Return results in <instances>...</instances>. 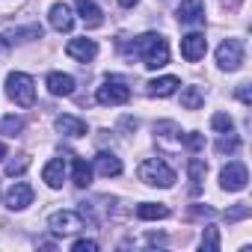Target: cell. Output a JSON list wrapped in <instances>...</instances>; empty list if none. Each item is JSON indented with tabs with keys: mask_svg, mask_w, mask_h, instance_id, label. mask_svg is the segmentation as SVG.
Segmentation results:
<instances>
[{
	"mask_svg": "<svg viewBox=\"0 0 252 252\" xmlns=\"http://www.w3.org/2000/svg\"><path fill=\"white\" fill-rule=\"evenodd\" d=\"M57 131L63 134V137H71V140H77V137H86V122L83 119H77V116H57Z\"/></svg>",
	"mask_w": 252,
	"mask_h": 252,
	"instance_id": "16",
	"label": "cell"
},
{
	"mask_svg": "<svg viewBox=\"0 0 252 252\" xmlns=\"http://www.w3.org/2000/svg\"><path fill=\"white\" fill-rule=\"evenodd\" d=\"M205 51H208V39L202 33H190V36L181 39V57L187 63H199L205 57Z\"/></svg>",
	"mask_w": 252,
	"mask_h": 252,
	"instance_id": "9",
	"label": "cell"
},
{
	"mask_svg": "<svg viewBox=\"0 0 252 252\" xmlns=\"http://www.w3.org/2000/svg\"><path fill=\"white\" fill-rule=\"evenodd\" d=\"M74 6H77V15L86 27H101L104 24V12L95 0H74Z\"/></svg>",
	"mask_w": 252,
	"mask_h": 252,
	"instance_id": "14",
	"label": "cell"
},
{
	"mask_svg": "<svg viewBox=\"0 0 252 252\" xmlns=\"http://www.w3.org/2000/svg\"><path fill=\"white\" fill-rule=\"evenodd\" d=\"M71 181H74L80 190L92 184V166H89L83 158H74V160H71Z\"/></svg>",
	"mask_w": 252,
	"mask_h": 252,
	"instance_id": "21",
	"label": "cell"
},
{
	"mask_svg": "<svg viewBox=\"0 0 252 252\" xmlns=\"http://www.w3.org/2000/svg\"><path fill=\"white\" fill-rule=\"evenodd\" d=\"M95 101H98V104H104V107L128 104V101H131V86H128V80H122V77H107V80L98 86Z\"/></svg>",
	"mask_w": 252,
	"mask_h": 252,
	"instance_id": "4",
	"label": "cell"
},
{
	"mask_svg": "<svg viewBox=\"0 0 252 252\" xmlns=\"http://www.w3.org/2000/svg\"><path fill=\"white\" fill-rule=\"evenodd\" d=\"M202 104H205V95H202L199 86H184L181 89V107L184 110H199Z\"/></svg>",
	"mask_w": 252,
	"mask_h": 252,
	"instance_id": "23",
	"label": "cell"
},
{
	"mask_svg": "<svg viewBox=\"0 0 252 252\" xmlns=\"http://www.w3.org/2000/svg\"><path fill=\"white\" fill-rule=\"evenodd\" d=\"M217 65L222 71H237L243 65V42L240 39H225L217 48Z\"/></svg>",
	"mask_w": 252,
	"mask_h": 252,
	"instance_id": "5",
	"label": "cell"
},
{
	"mask_svg": "<svg viewBox=\"0 0 252 252\" xmlns=\"http://www.w3.org/2000/svg\"><path fill=\"white\" fill-rule=\"evenodd\" d=\"M27 169H30V158H27V155H18V158H12V160L6 163V175H9V178L24 175Z\"/></svg>",
	"mask_w": 252,
	"mask_h": 252,
	"instance_id": "29",
	"label": "cell"
},
{
	"mask_svg": "<svg viewBox=\"0 0 252 252\" xmlns=\"http://www.w3.org/2000/svg\"><path fill=\"white\" fill-rule=\"evenodd\" d=\"M134 54L143 60V65L146 68H152V71H158V68H163L166 63H169V45H166V39L160 36V33H143L137 42H134Z\"/></svg>",
	"mask_w": 252,
	"mask_h": 252,
	"instance_id": "1",
	"label": "cell"
},
{
	"mask_svg": "<svg viewBox=\"0 0 252 252\" xmlns=\"http://www.w3.org/2000/svg\"><path fill=\"white\" fill-rule=\"evenodd\" d=\"M6 95L18 107H33L36 104V83H33V77L24 74V71H12L6 77Z\"/></svg>",
	"mask_w": 252,
	"mask_h": 252,
	"instance_id": "2",
	"label": "cell"
},
{
	"mask_svg": "<svg viewBox=\"0 0 252 252\" xmlns=\"http://www.w3.org/2000/svg\"><path fill=\"white\" fill-rule=\"evenodd\" d=\"M0 51H6V42H3V36H0Z\"/></svg>",
	"mask_w": 252,
	"mask_h": 252,
	"instance_id": "39",
	"label": "cell"
},
{
	"mask_svg": "<svg viewBox=\"0 0 252 252\" xmlns=\"http://www.w3.org/2000/svg\"><path fill=\"white\" fill-rule=\"evenodd\" d=\"M65 54H68L71 60H77V63H92L95 54H98V45H95L92 39H71V42L65 45Z\"/></svg>",
	"mask_w": 252,
	"mask_h": 252,
	"instance_id": "10",
	"label": "cell"
},
{
	"mask_svg": "<svg viewBox=\"0 0 252 252\" xmlns=\"http://www.w3.org/2000/svg\"><path fill=\"white\" fill-rule=\"evenodd\" d=\"M3 158H6V146H3V143H0V160H3Z\"/></svg>",
	"mask_w": 252,
	"mask_h": 252,
	"instance_id": "38",
	"label": "cell"
},
{
	"mask_svg": "<svg viewBox=\"0 0 252 252\" xmlns=\"http://www.w3.org/2000/svg\"><path fill=\"white\" fill-rule=\"evenodd\" d=\"M237 101H240L243 107L252 104V89H249V83H240V86H237Z\"/></svg>",
	"mask_w": 252,
	"mask_h": 252,
	"instance_id": "33",
	"label": "cell"
},
{
	"mask_svg": "<svg viewBox=\"0 0 252 252\" xmlns=\"http://www.w3.org/2000/svg\"><path fill=\"white\" fill-rule=\"evenodd\" d=\"M220 231L214 228V225H208L205 228V234H202V252H220Z\"/></svg>",
	"mask_w": 252,
	"mask_h": 252,
	"instance_id": "28",
	"label": "cell"
},
{
	"mask_svg": "<svg viewBox=\"0 0 252 252\" xmlns=\"http://www.w3.org/2000/svg\"><path fill=\"white\" fill-rule=\"evenodd\" d=\"M140 3V0H119V6H125V9H134Z\"/></svg>",
	"mask_w": 252,
	"mask_h": 252,
	"instance_id": "35",
	"label": "cell"
},
{
	"mask_svg": "<svg viewBox=\"0 0 252 252\" xmlns=\"http://www.w3.org/2000/svg\"><path fill=\"white\" fill-rule=\"evenodd\" d=\"M137 217L140 220H166L169 208L166 205H155V202H143V205H137Z\"/></svg>",
	"mask_w": 252,
	"mask_h": 252,
	"instance_id": "22",
	"label": "cell"
},
{
	"mask_svg": "<svg viewBox=\"0 0 252 252\" xmlns=\"http://www.w3.org/2000/svg\"><path fill=\"white\" fill-rule=\"evenodd\" d=\"M45 83H48V92L57 95V98H68V95H74V77H71V74L51 71Z\"/></svg>",
	"mask_w": 252,
	"mask_h": 252,
	"instance_id": "13",
	"label": "cell"
},
{
	"mask_svg": "<svg viewBox=\"0 0 252 252\" xmlns=\"http://www.w3.org/2000/svg\"><path fill=\"white\" fill-rule=\"evenodd\" d=\"M222 3H225V6H231V9H234V6H240V0H222Z\"/></svg>",
	"mask_w": 252,
	"mask_h": 252,
	"instance_id": "37",
	"label": "cell"
},
{
	"mask_svg": "<svg viewBox=\"0 0 252 252\" xmlns=\"http://www.w3.org/2000/svg\"><path fill=\"white\" fill-rule=\"evenodd\" d=\"M211 128H214L217 134H231V131H234V119H231L228 113H214V116H211Z\"/></svg>",
	"mask_w": 252,
	"mask_h": 252,
	"instance_id": "24",
	"label": "cell"
},
{
	"mask_svg": "<svg viewBox=\"0 0 252 252\" xmlns=\"http://www.w3.org/2000/svg\"><path fill=\"white\" fill-rule=\"evenodd\" d=\"M149 243H163V234H149Z\"/></svg>",
	"mask_w": 252,
	"mask_h": 252,
	"instance_id": "36",
	"label": "cell"
},
{
	"mask_svg": "<svg viewBox=\"0 0 252 252\" xmlns=\"http://www.w3.org/2000/svg\"><path fill=\"white\" fill-rule=\"evenodd\" d=\"M187 172H190V193L199 196V193H202L205 172H208V163H205L202 158H190V160H187Z\"/></svg>",
	"mask_w": 252,
	"mask_h": 252,
	"instance_id": "19",
	"label": "cell"
},
{
	"mask_svg": "<svg viewBox=\"0 0 252 252\" xmlns=\"http://www.w3.org/2000/svg\"><path fill=\"white\" fill-rule=\"evenodd\" d=\"M48 228L54 231V234H74V231H80L83 228V214H77V211H57V214H51L48 217Z\"/></svg>",
	"mask_w": 252,
	"mask_h": 252,
	"instance_id": "7",
	"label": "cell"
},
{
	"mask_svg": "<svg viewBox=\"0 0 252 252\" xmlns=\"http://www.w3.org/2000/svg\"><path fill=\"white\" fill-rule=\"evenodd\" d=\"M0 131H3L6 137H18V134L24 131V119H21V116H15V113H12V116H6L3 122H0Z\"/></svg>",
	"mask_w": 252,
	"mask_h": 252,
	"instance_id": "27",
	"label": "cell"
},
{
	"mask_svg": "<svg viewBox=\"0 0 252 252\" xmlns=\"http://www.w3.org/2000/svg\"><path fill=\"white\" fill-rule=\"evenodd\" d=\"M71 249H74V252H95V249H98V240L80 237V240H74V243H71Z\"/></svg>",
	"mask_w": 252,
	"mask_h": 252,
	"instance_id": "32",
	"label": "cell"
},
{
	"mask_svg": "<svg viewBox=\"0 0 252 252\" xmlns=\"http://www.w3.org/2000/svg\"><path fill=\"white\" fill-rule=\"evenodd\" d=\"M175 18L187 27L193 24H205V3L202 0H181L178 9H175Z\"/></svg>",
	"mask_w": 252,
	"mask_h": 252,
	"instance_id": "8",
	"label": "cell"
},
{
	"mask_svg": "<svg viewBox=\"0 0 252 252\" xmlns=\"http://www.w3.org/2000/svg\"><path fill=\"white\" fill-rule=\"evenodd\" d=\"M137 175H140V181H146L149 187H172L175 184V172L160 160V158H149V160H143L140 163V169H137Z\"/></svg>",
	"mask_w": 252,
	"mask_h": 252,
	"instance_id": "3",
	"label": "cell"
},
{
	"mask_svg": "<svg viewBox=\"0 0 252 252\" xmlns=\"http://www.w3.org/2000/svg\"><path fill=\"white\" fill-rule=\"evenodd\" d=\"M95 169H98V175H104V178H116V175H122V160H119L113 152H98Z\"/></svg>",
	"mask_w": 252,
	"mask_h": 252,
	"instance_id": "17",
	"label": "cell"
},
{
	"mask_svg": "<svg viewBox=\"0 0 252 252\" xmlns=\"http://www.w3.org/2000/svg\"><path fill=\"white\" fill-rule=\"evenodd\" d=\"M181 143H184L190 152H199V149H205V137H202V134H184V137H181Z\"/></svg>",
	"mask_w": 252,
	"mask_h": 252,
	"instance_id": "30",
	"label": "cell"
},
{
	"mask_svg": "<svg viewBox=\"0 0 252 252\" xmlns=\"http://www.w3.org/2000/svg\"><path fill=\"white\" fill-rule=\"evenodd\" d=\"M190 217H214V208H202V205H193V208H190Z\"/></svg>",
	"mask_w": 252,
	"mask_h": 252,
	"instance_id": "34",
	"label": "cell"
},
{
	"mask_svg": "<svg viewBox=\"0 0 252 252\" xmlns=\"http://www.w3.org/2000/svg\"><path fill=\"white\" fill-rule=\"evenodd\" d=\"M181 86V80L178 77H172V74H166V77H158V80H152L149 83V95L152 98H169V95H175V89Z\"/></svg>",
	"mask_w": 252,
	"mask_h": 252,
	"instance_id": "18",
	"label": "cell"
},
{
	"mask_svg": "<svg viewBox=\"0 0 252 252\" xmlns=\"http://www.w3.org/2000/svg\"><path fill=\"white\" fill-rule=\"evenodd\" d=\"M240 149V140H237V134L231 131V134H220V140H217V152L220 155H234Z\"/></svg>",
	"mask_w": 252,
	"mask_h": 252,
	"instance_id": "26",
	"label": "cell"
},
{
	"mask_svg": "<svg viewBox=\"0 0 252 252\" xmlns=\"http://www.w3.org/2000/svg\"><path fill=\"white\" fill-rule=\"evenodd\" d=\"M243 217H249V205H246V202H240L237 208L225 211V220H228V222H237V220H243Z\"/></svg>",
	"mask_w": 252,
	"mask_h": 252,
	"instance_id": "31",
	"label": "cell"
},
{
	"mask_svg": "<svg viewBox=\"0 0 252 252\" xmlns=\"http://www.w3.org/2000/svg\"><path fill=\"white\" fill-rule=\"evenodd\" d=\"M9 36H12V42H30V39H42V27H39V24H30V27H15Z\"/></svg>",
	"mask_w": 252,
	"mask_h": 252,
	"instance_id": "25",
	"label": "cell"
},
{
	"mask_svg": "<svg viewBox=\"0 0 252 252\" xmlns=\"http://www.w3.org/2000/svg\"><path fill=\"white\" fill-rule=\"evenodd\" d=\"M48 21L57 33H71V27H74V15L65 3H54L51 12H48Z\"/></svg>",
	"mask_w": 252,
	"mask_h": 252,
	"instance_id": "12",
	"label": "cell"
},
{
	"mask_svg": "<svg viewBox=\"0 0 252 252\" xmlns=\"http://www.w3.org/2000/svg\"><path fill=\"white\" fill-rule=\"evenodd\" d=\"M246 184H249V172H246V166L240 160H231L228 166L220 169V187L222 190L240 193V190H246Z\"/></svg>",
	"mask_w": 252,
	"mask_h": 252,
	"instance_id": "6",
	"label": "cell"
},
{
	"mask_svg": "<svg viewBox=\"0 0 252 252\" xmlns=\"http://www.w3.org/2000/svg\"><path fill=\"white\" fill-rule=\"evenodd\" d=\"M181 128L175 122H158L155 125V140H160V143H172V146H181Z\"/></svg>",
	"mask_w": 252,
	"mask_h": 252,
	"instance_id": "20",
	"label": "cell"
},
{
	"mask_svg": "<svg viewBox=\"0 0 252 252\" xmlns=\"http://www.w3.org/2000/svg\"><path fill=\"white\" fill-rule=\"evenodd\" d=\"M27 205H33V187L24 184V181H18V184L9 187V193H6V208H9V211H24Z\"/></svg>",
	"mask_w": 252,
	"mask_h": 252,
	"instance_id": "11",
	"label": "cell"
},
{
	"mask_svg": "<svg viewBox=\"0 0 252 252\" xmlns=\"http://www.w3.org/2000/svg\"><path fill=\"white\" fill-rule=\"evenodd\" d=\"M42 178H45V184H48L51 190H60L63 181H65V160H63V158L48 160L45 169H42Z\"/></svg>",
	"mask_w": 252,
	"mask_h": 252,
	"instance_id": "15",
	"label": "cell"
}]
</instances>
